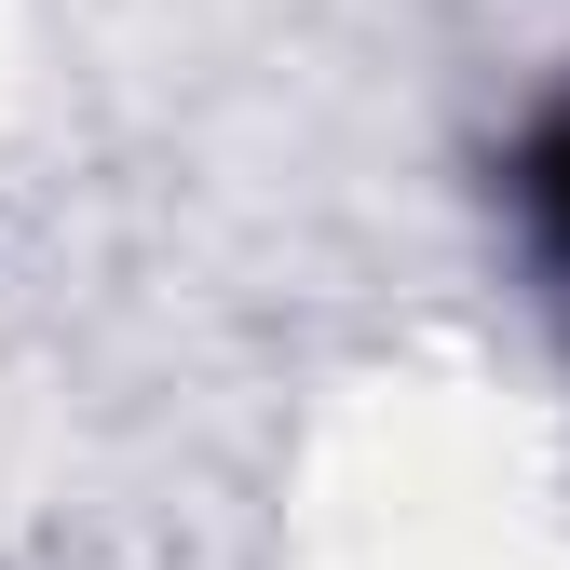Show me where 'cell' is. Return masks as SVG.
Wrapping results in <instances>:
<instances>
[{
    "label": "cell",
    "mask_w": 570,
    "mask_h": 570,
    "mask_svg": "<svg viewBox=\"0 0 570 570\" xmlns=\"http://www.w3.org/2000/svg\"><path fill=\"white\" fill-rule=\"evenodd\" d=\"M530 204H543V232L570 245V122H543V150H530Z\"/></svg>",
    "instance_id": "6da1fadb"
}]
</instances>
